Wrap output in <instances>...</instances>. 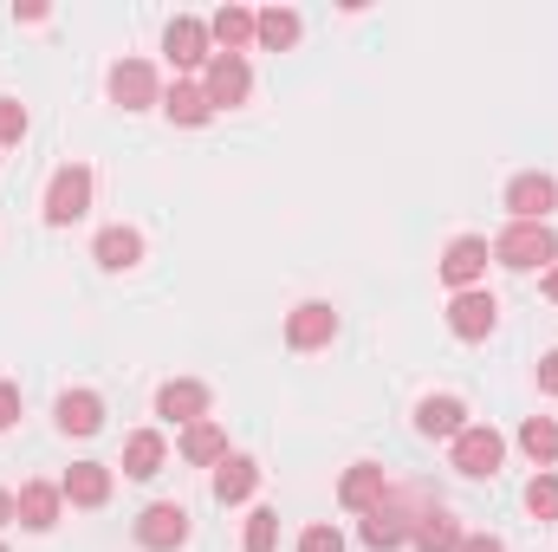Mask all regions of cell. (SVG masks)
Wrapping results in <instances>:
<instances>
[{
    "label": "cell",
    "instance_id": "1",
    "mask_svg": "<svg viewBox=\"0 0 558 552\" xmlns=\"http://www.w3.org/2000/svg\"><path fill=\"white\" fill-rule=\"evenodd\" d=\"M494 261L513 267V274H533V267H553L558 261V235L546 221H513L500 241H494Z\"/></svg>",
    "mask_w": 558,
    "mask_h": 552
},
{
    "label": "cell",
    "instance_id": "2",
    "mask_svg": "<svg viewBox=\"0 0 558 552\" xmlns=\"http://www.w3.org/2000/svg\"><path fill=\"white\" fill-rule=\"evenodd\" d=\"M85 208H92V169H85V163H65V169L46 182V221H52V228H72Z\"/></svg>",
    "mask_w": 558,
    "mask_h": 552
},
{
    "label": "cell",
    "instance_id": "3",
    "mask_svg": "<svg viewBox=\"0 0 558 552\" xmlns=\"http://www.w3.org/2000/svg\"><path fill=\"white\" fill-rule=\"evenodd\" d=\"M137 547H143V552H175V547H189V507H175V501H156V507H143Z\"/></svg>",
    "mask_w": 558,
    "mask_h": 552
},
{
    "label": "cell",
    "instance_id": "4",
    "mask_svg": "<svg viewBox=\"0 0 558 552\" xmlns=\"http://www.w3.org/2000/svg\"><path fill=\"white\" fill-rule=\"evenodd\" d=\"M162 52H169V65L175 72H195V65H208L215 59V39H208V20H169V33H162Z\"/></svg>",
    "mask_w": 558,
    "mask_h": 552
},
{
    "label": "cell",
    "instance_id": "5",
    "mask_svg": "<svg viewBox=\"0 0 558 552\" xmlns=\"http://www.w3.org/2000/svg\"><path fill=\"white\" fill-rule=\"evenodd\" d=\"M500 455H507V442H500L487 422H468V429L454 435V468L474 475V481H487V475L500 468Z\"/></svg>",
    "mask_w": 558,
    "mask_h": 552
},
{
    "label": "cell",
    "instance_id": "6",
    "mask_svg": "<svg viewBox=\"0 0 558 552\" xmlns=\"http://www.w3.org/2000/svg\"><path fill=\"white\" fill-rule=\"evenodd\" d=\"M208 105H241L254 92V72H247V52H215L208 59V79H202Z\"/></svg>",
    "mask_w": 558,
    "mask_h": 552
},
{
    "label": "cell",
    "instance_id": "7",
    "mask_svg": "<svg viewBox=\"0 0 558 552\" xmlns=\"http://www.w3.org/2000/svg\"><path fill=\"white\" fill-rule=\"evenodd\" d=\"M494 325H500L494 292H481V286H474V292H454V305H448V332H454V338H468V345H474V338H487Z\"/></svg>",
    "mask_w": 558,
    "mask_h": 552
},
{
    "label": "cell",
    "instance_id": "8",
    "mask_svg": "<svg viewBox=\"0 0 558 552\" xmlns=\"http://www.w3.org/2000/svg\"><path fill=\"white\" fill-rule=\"evenodd\" d=\"M338 338V312L325 305V299H305L292 319H286V345L292 351H318V345H331Z\"/></svg>",
    "mask_w": 558,
    "mask_h": 552
},
{
    "label": "cell",
    "instance_id": "9",
    "mask_svg": "<svg viewBox=\"0 0 558 552\" xmlns=\"http://www.w3.org/2000/svg\"><path fill=\"white\" fill-rule=\"evenodd\" d=\"M553 208H558L553 176H513V182H507V215H513V221H546Z\"/></svg>",
    "mask_w": 558,
    "mask_h": 552
},
{
    "label": "cell",
    "instance_id": "10",
    "mask_svg": "<svg viewBox=\"0 0 558 552\" xmlns=\"http://www.w3.org/2000/svg\"><path fill=\"white\" fill-rule=\"evenodd\" d=\"M487 261H494V248H487L481 235H461V241H448V254H441V279L461 286V292H474V279L487 274Z\"/></svg>",
    "mask_w": 558,
    "mask_h": 552
},
{
    "label": "cell",
    "instance_id": "11",
    "mask_svg": "<svg viewBox=\"0 0 558 552\" xmlns=\"http://www.w3.org/2000/svg\"><path fill=\"white\" fill-rule=\"evenodd\" d=\"M338 501H344L351 514H377V507L390 501V481H384V468H377V461H357V468L338 481Z\"/></svg>",
    "mask_w": 558,
    "mask_h": 552
},
{
    "label": "cell",
    "instance_id": "12",
    "mask_svg": "<svg viewBox=\"0 0 558 552\" xmlns=\"http://www.w3.org/2000/svg\"><path fill=\"white\" fill-rule=\"evenodd\" d=\"M59 501H65V494H59L52 481H26L20 501H13V520H20L26 533H52V527H59Z\"/></svg>",
    "mask_w": 558,
    "mask_h": 552
},
{
    "label": "cell",
    "instance_id": "13",
    "mask_svg": "<svg viewBox=\"0 0 558 552\" xmlns=\"http://www.w3.org/2000/svg\"><path fill=\"white\" fill-rule=\"evenodd\" d=\"M156 416H162V422H182V429H189V422H208V391H202L195 377H175V384L156 391Z\"/></svg>",
    "mask_w": 558,
    "mask_h": 552
},
{
    "label": "cell",
    "instance_id": "14",
    "mask_svg": "<svg viewBox=\"0 0 558 552\" xmlns=\"http://www.w3.org/2000/svg\"><path fill=\"white\" fill-rule=\"evenodd\" d=\"M59 494H65L72 507H105V501H111V468H105V461H72L65 481H59Z\"/></svg>",
    "mask_w": 558,
    "mask_h": 552
},
{
    "label": "cell",
    "instance_id": "15",
    "mask_svg": "<svg viewBox=\"0 0 558 552\" xmlns=\"http://www.w3.org/2000/svg\"><path fill=\"white\" fill-rule=\"evenodd\" d=\"M111 98H118L124 111H149V105H156V72H149L143 59H118V65H111Z\"/></svg>",
    "mask_w": 558,
    "mask_h": 552
},
{
    "label": "cell",
    "instance_id": "16",
    "mask_svg": "<svg viewBox=\"0 0 558 552\" xmlns=\"http://www.w3.org/2000/svg\"><path fill=\"white\" fill-rule=\"evenodd\" d=\"M59 429L65 435H98L105 429V397L98 391H65L59 397Z\"/></svg>",
    "mask_w": 558,
    "mask_h": 552
},
{
    "label": "cell",
    "instance_id": "17",
    "mask_svg": "<svg viewBox=\"0 0 558 552\" xmlns=\"http://www.w3.org/2000/svg\"><path fill=\"white\" fill-rule=\"evenodd\" d=\"M182 461H195V468H221V461H228V435H221V422H189V429H182Z\"/></svg>",
    "mask_w": 558,
    "mask_h": 552
},
{
    "label": "cell",
    "instance_id": "18",
    "mask_svg": "<svg viewBox=\"0 0 558 552\" xmlns=\"http://www.w3.org/2000/svg\"><path fill=\"white\" fill-rule=\"evenodd\" d=\"M410 540H416V552H461V540H468V533H461V520H454V514L428 507V514L416 520V533H410Z\"/></svg>",
    "mask_w": 558,
    "mask_h": 552
},
{
    "label": "cell",
    "instance_id": "19",
    "mask_svg": "<svg viewBox=\"0 0 558 552\" xmlns=\"http://www.w3.org/2000/svg\"><path fill=\"white\" fill-rule=\"evenodd\" d=\"M162 455H169V442H162L156 429H137V435L124 442V475H131V481H149V475H162Z\"/></svg>",
    "mask_w": 558,
    "mask_h": 552
},
{
    "label": "cell",
    "instance_id": "20",
    "mask_svg": "<svg viewBox=\"0 0 558 552\" xmlns=\"http://www.w3.org/2000/svg\"><path fill=\"white\" fill-rule=\"evenodd\" d=\"M137 261H143L137 228H105V235H98V267H105V274H124V267H137Z\"/></svg>",
    "mask_w": 558,
    "mask_h": 552
},
{
    "label": "cell",
    "instance_id": "21",
    "mask_svg": "<svg viewBox=\"0 0 558 552\" xmlns=\"http://www.w3.org/2000/svg\"><path fill=\"white\" fill-rule=\"evenodd\" d=\"M416 429L422 435H461V429H468L461 397H422L416 404Z\"/></svg>",
    "mask_w": 558,
    "mask_h": 552
},
{
    "label": "cell",
    "instance_id": "22",
    "mask_svg": "<svg viewBox=\"0 0 558 552\" xmlns=\"http://www.w3.org/2000/svg\"><path fill=\"white\" fill-rule=\"evenodd\" d=\"M162 111H169L175 124H208V118H215L208 92H202V85H189V79H175V85L162 92Z\"/></svg>",
    "mask_w": 558,
    "mask_h": 552
},
{
    "label": "cell",
    "instance_id": "23",
    "mask_svg": "<svg viewBox=\"0 0 558 552\" xmlns=\"http://www.w3.org/2000/svg\"><path fill=\"white\" fill-rule=\"evenodd\" d=\"M260 488V468H254V455H228L221 468H215V501H247Z\"/></svg>",
    "mask_w": 558,
    "mask_h": 552
},
{
    "label": "cell",
    "instance_id": "24",
    "mask_svg": "<svg viewBox=\"0 0 558 552\" xmlns=\"http://www.w3.org/2000/svg\"><path fill=\"white\" fill-rule=\"evenodd\" d=\"M410 533H416V527H403V514H397L390 501H384L377 514H364V547H371V552H397Z\"/></svg>",
    "mask_w": 558,
    "mask_h": 552
},
{
    "label": "cell",
    "instance_id": "25",
    "mask_svg": "<svg viewBox=\"0 0 558 552\" xmlns=\"http://www.w3.org/2000/svg\"><path fill=\"white\" fill-rule=\"evenodd\" d=\"M208 39H215L221 52H241V46L254 39V13H247V7H221V13L208 20Z\"/></svg>",
    "mask_w": 558,
    "mask_h": 552
},
{
    "label": "cell",
    "instance_id": "26",
    "mask_svg": "<svg viewBox=\"0 0 558 552\" xmlns=\"http://www.w3.org/2000/svg\"><path fill=\"white\" fill-rule=\"evenodd\" d=\"M254 39H260L267 52H286V46L299 39V13H292V7H267V13H254Z\"/></svg>",
    "mask_w": 558,
    "mask_h": 552
},
{
    "label": "cell",
    "instance_id": "27",
    "mask_svg": "<svg viewBox=\"0 0 558 552\" xmlns=\"http://www.w3.org/2000/svg\"><path fill=\"white\" fill-rule=\"evenodd\" d=\"M520 448H526L539 468H553L558 461V422L553 416H526V422H520Z\"/></svg>",
    "mask_w": 558,
    "mask_h": 552
},
{
    "label": "cell",
    "instance_id": "28",
    "mask_svg": "<svg viewBox=\"0 0 558 552\" xmlns=\"http://www.w3.org/2000/svg\"><path fill=\"white\" fill-rule=\"evenodd\" d=\"M526 507H533V520H558V475H533L526 481Z\"/></svg>",
    "mask_w": 558,
    "mask_h": 552
},
{
    "label": "cell",
    "instance_id": "29",
    "mask_svg": "<svg viewBox=\"0 0 558 552\" xmlns=\"http://www.w3.org/2000/svg\"><path fill=\"white\" fill-rule=\"evenodd\" d=\"M274 540H279V514L274 507H254L247 514V552H274Z\"/></svg>",
    "mask_w": 558,
    "mask_h": 552
},
{
    "label": "cell",
    "instance_id": "30",
    "mask_svg": "<svg viewBox=\"0 0 558 552\" xmlns=\"http://www.w3.org/2000/svg\"><path fill=\"white\" fill-rule=\"evenodd\" d=\"M20 137H26V105L0 98V143H20Z\"/></svg>",
    "mask_w": 558,
    "mask_h": 552
},
{
    "label": "cell",
    "instance_id": "31",
    "mask_svg": "<svg viewBox=\"0 0 558 552\" xmlns=\"http://www.w3.org/2000/svg\"><path fill=\"white\" fill-rule=\"evenodd\" d=\"M299 552H344V533L338 527H305L299 533Z\"/></svg>",
    "mask_w": 558,
    "mask_h": 552
},
{
    "label": "cell",
    "instance_id": "32",
    "mask_svg": "<svg viewBox=\"0 0 558 552\" xmlns=\"http://www.w3.org/2000/svg\"><path fill=\"white\" fill-rule=\"evenodd\" d=\"M20 422V384H0V429Z\"/></svg>",
    "mask_w": 558,
    "mask_h": 552
},
{
    "label": "cell",
    "instance_id": "33",
    "mask_svg": "<svg viewBox=\"0 0 558 552\" xmlns=\"http://www.w3.org/2000/svg\"><path fill=\"white\" fill-rule=\"evenodd\" d=\"M539 391H553V397H558V351L539 358Z\"/></svg>",
    "mask_w": 558,
    "mask_h": 552
},
{
    "label": "cell",
    "instance_id": "34",
    "mask_svg": "<svg viewBox=\"0 0 558 552\" xmlns=\"http://www.w3.org/2000/svg\"><path fill=\"white\" fill-rule=\"evenodd\" d=\"M461 552H507V547H500L494 533H468V540H461Z\"/></svg>",
    "mask_w": 558,
    "mask_h": 552
},
{
    "label": "cell",
    "instance_id": "35",
    "mask_svg": "<svg viewBox=\"0 0 558 552\" xmlns=\"http://www.w3.org/2000/svg\"><path fill=\"white\" fill-rule=\"evenodd\" d=\"M7 520H13V494L0 488V527H7Z\"/></svg>",
    "mask_w": 558,
    "mask_h": 552
},
{
    "label": "cell",
    "instance_id": "36",
    "mask_svg": "<svg viewBox=\"0 0 558 552\" xmlns=\"http://www.w3.org/2000/svg\"><path fill=\"white\" fill-rule=\"evenodd\" d=\"M546 299H558V261L546 267Z\"/></svg>",
    "mask_w": 558,
    "mask_h": 552
},
{
    "label": "cell",
    "instance_id": "37",
    "mask_svg": "<svg viewBox=\"0 0 558 552\" xmlns=\"http://www.w3.org/2000/svg\"><path fill=\"white\" fill-rule=\"evenodd\" d=\"M0 552H7V547H0Z\"/></svg>",
    "mask_w": 558,
    "mask_h": 552
}]
</instances>
